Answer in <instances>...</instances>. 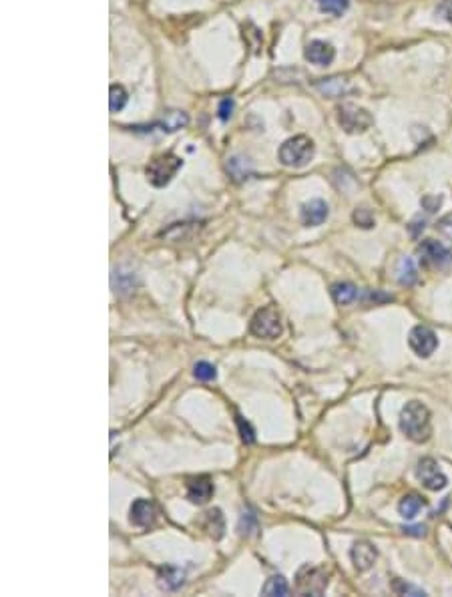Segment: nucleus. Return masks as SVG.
<instances>
[{
  "mask_svg": "<svg viewBox=\"0 0 452 597\" xmlns=\"http://www.w3.org/2000/svg\"><path fill=\"white\" fill-rule=\"evenodd\" d=\"M417 475L429 491H442L446 487V483H448L446 477L442 475L441 468H439V463L430 457L418 461Z\"/></svg>",
  "mask_w": 452,
  "mask_h": 597,
  "instance_id": "0eeeda50",
  "label": "nucleus"
},
{
  "mask_svg": "<svg viewBox=\"0 0 452 597\" xmlns=\"http://www.w3.org/2000/svg\"><path fill=\"white\" fill-rule=\"evenodd\" d=\"M396 274H398V281H400L402 286H412V284H417L418 280V269L417 266H414V262L410 258H402L398 262Z\"/></svg>",
  "mask_w": 452,
  "mask_h": 597,
  "instance_id": "6ab92c4d",
  "label": "nucleus"
},
{
  "mask_svg": "<svg viewBox=\"0 0 452 597\" xmlns=\"http://www.w3.org/2000/svg\"><path fill=\"white\" fill-rule=\"evenodd\" d=\"M217 113H219V119H221V121H227V119L231 117V113H233V101H231V99H224V101L219 103Z\"/></svg>",
  "mask_w": 452,
  "mask_h": 597,
  "instance_id": "7c9ffc66",
  "label": "nucleus"
},
{
  "mask_svg": "<svg viewBox=\"0 0 452 597\" xmlns=\"http://www.w3.org/2000/svg\"><path fill=\"white\" fill-rule=\"evenodd\" d=\"M350 557H352V563H354L356 571L362 574V571H368L370 567L374 565L378 553L374 549V545L368 543V541H356L352 551H350Z\"/></svg>",
  "mask_w": 452,
  "mask_h": 597,
  "instance_id": "9d476101",
  "label": "nucleus"
},
{
  "mask_svg": "<svg viewBox=\"0 0 452 597\" xmlns=\"http://www.w3.org/2000/svg\"><path fill=\"white\" fill-rule=\"evenodd\" d=\"M418 256L424 264H430V266H444L446 262H451V252L436 240H424L418 246Z\"/></svg>",
  "mask_w": 452,
  "mask_h": 597,
  "instance_id": "1a4fd4ad",
  "label": "nucleus"
},
{
  "mask_svg": "<svg viewBox=\"0 0 452 597\" xmlns=\"http://www.w3.org/2000/svg\"><path fill=\"white\" fill-rule=\"evenodd\" d=\"M155 517H157V511H155V505L149 501V499H137L135 503L131 505V523L137 525V527H149L155 523Z\"/></svg>",
  "mask_w": 452,
  "mask_h": 597,
  "instance_id": "2eb2a0df",
  "label": "nucleus"
},
{
  "mask_svg": "<svg viewBox=\"0 0 452 597\" xmlns=\"http://www.w3.org/2000/svg\"><path fill=\"white\" fill-rule=\"evenodd\" d=\"M185 583V571L175 565H165L157 571V586L163 591H177Z\"/></svg>",
  "mask_w": 452,
  "mask_h": 597,
  "instance_id": "4468645a",
  "label": "nucleus"
},
{
  "mask_svg": "<svg viewBox=\"0 0 452 597\" xmlns=\"http://www.w3.org/2000/svg\"><path fill=\"white\" fill-rule=\"evenodd\" d=\"M179 169H181V159L177 155L163 153V155H157L153 161H149L145 173H147V181L153 188H165Z\"/></svg>",
  "mask_w": 452,
  "mask_h": 597,
  "instance_id": "7ed1b4c3",
  "label": "nucleus"
},
{
  "mask_svg": "<svg viewBox=\"0 0 452 597\" xmlns=\"http://www.w3.org/2000/svg\"><path fill=\"white\" fill-rule=\"evenodd\" d=\"M250 332L255 338L275 340L282 334V316L274 306H265L251 318Z\"/></svg>",
  "mask_w": 452,
  "mask_h": 597,
  "instance_id": "20e7f679",
  "label": "nucleus"
},
{
  "mask_svg": "<svg viewBox=\"0 0 452 597\" xmlns=\"http://www.w3.org/2000/svg\"><path fill=\"white\" fill-rule=\"evenodd\" d=\"M214 495V483L209 477H193L187 480V499L191 503L205 505Z\"/></svg>",
  "mask_w": 452,
  "mask_h": 597,
  "instance_id": "f8f14e48",
  "label": "nucleus"
},
{
  "mask_svg": "<svg viewBox=\"0 0 452 597\" xmlns=\"http://www.w3.org/2000/svg\"><path fill=\"white\" fill-rule=\"evenodd\" d=\"M400 431L414 443H426L432 433L430 410L418 400L406 402L400 412Z\"/></svg>",
  "mask_w": 452,
  "mask_h": 597,
  "instance_id": "f257e3e1",
  "label": "nucleus"
},
{
  "mask_svg": "<svg viewBox=\"0 0 452 597\" xmlns=\"http://www.w3.org/2000/svg\"><path fill=\"white\" fill-rule=\"evenodd\" d=\"M127 99H129L127 91L121 85H111V89H109V107H111L113 113L123 111L125 105H127Z\"/></svg>",
  "mask_w": 452,
  "mask_h": 597,
  "instance_id": "b1692460",
  "label": "nucleus"
},
{
  "mask_svg": "<svg viewBox=\"0 0 452 597\" xmlns=\"http://www.w3.org/2000/svg\"><path fill=\"white\" fill-rule=\"evenodd\" d=\"M187 123H189L187 113L177 111V109H171V111H165L163 119H161L159 123H155L153 127H159V129L167 131V133H175V131L183 129Z\"/></svg>",
  "mask_w": 452,
  "mask_h": 597,
  "instance_id": "f3484780",
  "label": "nucleus"
},
{
  "mask_svg": "<svg viewBox=\"0 0 452 597\" xmlns=\"http://www.w3.org/2000/svg\"><path fill=\"white\" fill-rule=\"evenodd\" d=\"M422 507H424V501L418 495H406L398 503V511L404 519H414L422 511Z\"/></svg>",
  "mask_w": 452,
  "mask_h": 597,
  "instance_id": "412c9836",
  "label": "nucleus"
},
{
  "mask_svg": "<svg viewBox=\"0 0 452 597\" xmlns=\"http://www.w3.org/2000/svg\"><path fill=\"white\" fill-rule=\"evenodd\" d=\"M318 6H320L321 12L326 14H334V16H340L348 11L350 6V0H316Z\"/></svg>",
  "mask_w": 452,
  "mask_h": 597,
  "instance_id": "393cba45",
  "label": "nucleus"
},
{
  "mask_svg": "<svg viewBox=\"0 0 452 597\" xmlns=\"http://www.w3.org/2000/svg\"><path fill=\"white\" fill-rule=\"evenodd\" d=\"M439 230H441L442 234H446L452 240V222H448V220H444V222L439 223Z\"/></svg>",
  "mask_w": 452,
  "mask_h": 597,
  "instance_id": "f704fd0d",
  "label": "nucleus"
},
{
  "mask_svg": "<svg viewBox=\"0 0 452 597\" xmlns=\"http://www.w3.org/2000/svg\"><path fill=\"white\" fill-rule=\"evenodd\" d=\"M408 344H410V348H412V352H414L417 356H420V358H429L430 354L436 350L439 338H436V334L430 328H426V326H417V328L410 330V334H408Z\"/></svg>",
  "mask_w": 452,
  "mask_h": 597,
  "instance_id": "6e6552de",
  "label": "nucleus"
},
{
  "mask_svg": "<svg viewBox=\"0 0 452 597\" xmlns=\"http://www.w3.org/2000/svg\"><path fill=\"white\" fill-rule=\"evenodd\" d=\"M253 519H255V515H253V513H250V511L241 515V521H239V533H241V535L250 537L251 533H253V531L258 529V525H255V521H253Z\"/></svg>",
  "mask_w": 452,
  "mask_h": 597,
  "instance_id": "c85d7f7f",
  "label": "nucleus"
},
{
  "mask_svg": "<svg viewBox=\"0 0 452 597\" xmlns=\"http://www.w3.org/2000/svg\"><path fill=\"white\" fill-rule=\"evenodd\" d=\"M436 14H441L444 21L452 23V0H442L439 9H436Z\"/></svg>",
  "mask_w": 452,
  "mask_h": 597,
  "instance_id": "2f4dec72",
  "label": "nucleus"
},
{
  "mask_svg": "<svg viewBox=\"0 0 452 597\" xmlns=\"http://www.w3.org/2000/svg\"><path fill=\"white\" fill-rule=\"evenodd\" d=\"M193 375H195V378H197V380L209 382V380H215L217 372H215L214 364L197 362V364H195V368H193Z\"/></svg>",
  "mask_w": 452,
  "mask_h": 597,
  "instance_id": "bb28decb",
  "label": "nucleus"
},
{
  "mask_svg": "<svg viewBox=\"0 0 452 597\" xmlns=\"http://www.w3.org/2000/svg\"><path fill=\"white\" fill-rule=\"evenodd\" d=\"M442 203V198H439V195H426V198L422 199V205L426 208V211H436L439 208H441Z\"/></svg>",
  "mask_w": 452,
  "mask_h": 597,
  "instance_id": "473e14b6",
  "label": "nucleus"
},
{
  "mask_svg": "<svg viewBox=\"0 0 452 597\" xmlns=\"http://www.w3.org/2000/svg\"><path fill=\"white\" fill-rule=\"evenodd\" d=\"M227 171H229V176L233 177L236 181H243V179H248L251 173L250 163H248L243 157H231V159L227 161Z\"/></svg>",
  "mask_w": 452,
  "mask_h": 597,
  "instance_id": "4be33fe9",
  "label": "nucleus"
},
{
  "mask_svg": "<svg viewBox=\"0 0 452 597\" xmlns=\"http://www.w3.org/2000/svg\"><path fill=\"white\" fill-rule=\"evenodd\" d=\"M332 298H334V302L340 306L352 304V302L358 298V288L354 286V284H350V281L336 284V286H332Z\"/></svg>",
  "mask_w": 452,
  "mask_h": 597,
  "instance_id": "a211bd4d",
  "label": "nucleus"
},
{
  "mask_svg": "<svg viewBox=\"0 0 452 597\" xmlns=\"http://www.w3.org/2000/svg\"><path fill=\"white\" fill-rule=\"evenodd\" d=\"M334 57H336V50L330 43L326 41H312L308 47H306V59L316 65V67H328L332 65Z\"/></svg>",
  "mask_w": 452,
  "mask_h": 597,
  "instance_id": "9b49d317",
  "label": "nucleus"
},
{
  "mask_svg": "<svg viewBox=\"0 0 452 597\" xmlns=\"http://www.w3.org/2000/svg\"><path fill=\"white\" fill-rule=\"evenodd\" d=\"M316 89L326 95V97H330V99H338V97H344L346 93H350L352 85H350L348 79L332 77V79H324V81L316 82Z\"/></svg>",
  "mask_w": 452,
  "mask_h": 597,
  "instance_id": "dca6fc26",
  "label": "nucleus"
},
{
  "mask_svg": "<svg viewBox=\"0 0 452 597\" xmlns=\"http://www.w3.org/2000/svg\"><path fill=\"white\" fill-rule=\"evenodd\" d=\"M287 591H290V587H287V581L282 577V575H274V577H270L262 589L263 596H270V597L287 596Z\"/></svg>",
  "mask_w": 452,
  "mask_h": 597,
  "instance_id": "5701e85b",
  "label": "nucleus"
},
{
  "mask_svg": "<svg viewBox=\"0 0 452 597\" xmlns=\"http://www.w3.org/2000/svg\"><path fill=\"white\" fill-rule=\"evenodd\" d=\"M354 222H356L360 227L370 230V227L374 225V215H372V211H370L368 208H360V210L354 211Z\"/></svg>",
  "mask_w": 452,
  "mask_h": 597,
  "instance_id": "cd10ccee",
  "label": "nucleus"
},
{
  "mask_svg": "<svg viewBox=\"0 0 452 597\" xmlns=\"http://www.w3.org/2000/svg\"><path fill=\"white\" fill-rule=\"evenodd\" d=\"M406 535H414V537H422L426 533V527L424 525H414V527H404Z\"/></svg>",
  "mask_w": 452,
  "mask_h": 597,
  "instance_id": "72a5a7b5",
  "label": "nucleus"
},
{
  "mask_svg": "<svg viewBox=\"0 0 452 597\" xmlns=\"http://www.w3.org/2000/svg\"><path fill=\"white\" fill-rule=\"evenodd\" d=\"M224 529H226V521H224L221 511H219V509H211V511L205 515V531L214 539H221Z\"/></svg>",
  "mask_w": 452,
  "mask_h": 597,
  "instance_id": "aec40b11",
  "label": "nucleus"
},
{
  "mask_svg": "<svg viewBox=\"0 0 452 597\" xmlns=\"http://www.w3.org/2000/svg\"><path fill=\"white\" fill-rule=\"evenodd\" d=\"M328 587V574L321 567L304 565L296 575V589L299 596H321Z\"/></svg>",
  "mask_w": 452,
  "mask_h": 597,
  "instance_id": "39448f33",
  "label": "nucleus"
},
{
  "mask_svg": "<svg viewBox=\"0 0 452 597\" xmlns=\"http://www.w3.org/2000/svg\"><path fill=\"white\" fill-rule=\"evenodd\" d=\"M338 121L346 133H364L372 125V115L362 107L344 103L338 109Z\"/></svg>",
  "mask_w": 452,
  "mask_h": 597,
  "instance_id": "423d86ee",
  "label": "nucleus"
},
{
  "mask_svg": "<svg viewBox=\"0 0 452 597\" xmlns=\"http://www.w3.org/2000/svg\"><path fill=\"white\" fill-rule=\"evenodd\" d=\"M392 591L396 593V596H414V597L426 596V591H424V589H420V587H417V586H410V583H406V581H402V579H394Z\"/></svg>",
  "mask_w": 452,
  "mask_h": 597,
  "instance_id": "a878e982",
  "label": "nucleus"
},
{
  "mask_svg": "<svg viewBox=\"0 0 452 597\" xmlns=\"http://www.w3.org/2000/svg\"><path fill=\"white\" fill-rule=\"evenodd\" d=\"M314 157V143L306 135H296L280 147V161L286 167H306Z\"/></svg>",
  "mask_w": 452,
  "mask_h": 597,
  "instance_id": "f03ea898",
  "label": "nucleus"
},
{
  "mask_svg": "<svg viewBox=\"0 0 452 597\" xmlns=\"http://www.w3.org/2000/svg\"><path fill=\"white\" fill-rule=\"evenodd\" d=\"M328 205L321 199H312L308 203L302 205V223L308 227H316L328 220Z\"/></svg>",
  "mask_w": 452,
  "mask_h": 597,
  "instance_id": "ddd939ff",
  "label": "nucleus"
},
{
  "mask_svg": "<svg viewBox=\"0 0 452 597\" xmlns=\"http://www.w3.org/2000/svg\"><path fill=\"white\" fill-rule=\"evenodd\" d=\"M238 426H239V434H241V441H243V443H248V445H251L255 436H253V431H251L250 422L243 421L241 416H238Z\"/></svg>",
  "mask_w": 452,
  "mask_h": 597,
  "instance_id": "c756f323",
  "label": "nucleus"
}]
</instances>
